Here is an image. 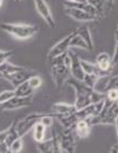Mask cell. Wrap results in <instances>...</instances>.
Here are the masks:
<instances>
[{
    "mask_svg": "<svg viewBox=\"0 0 118 153\" xmlns=\"http://www.w3.org/2000/svg\"><path fill=\"white\" fill-rule=\"evenodd\" d=\"M33 137L35 140V142H41L43 140H45V134H46V127L41 123L38 122L37 124L33 127Z\"/></svg>",
    "mask_w": 118,
    "mask_h": 153,
    "instance_id": "19",
    "label": "cell"
},
{
    "mask_svg": "<svg viewBox=\"0 0 118 153\" xmlns=\"http://www.w3.org/2000/svg\"><path fill=\"white\" fill-rule=\"evenodd\" d=\"M110 89H116L118 90V76H110L108 79V81L106 83V87H105V90L102 92H106L107 90H110Z\"/></svg>",
    "mask_w": 118,
    "mask_h": 153,
    "instance_id": "27",
    "label": "cell"
},
{
    "mask_svg": "<svg viewBox=\"0 0 118 153\" xmlns=\"http://www.w3.org/2000/svg\"><path fill=\"white\" fill-rule=\"evenodd\" d=\"M59 137L61 148L65 153H76V141L73 133V128H63V132Z\"/></svg>",
    "mask_w": 118,
    "mask_h": 153,
    "instance_id": "6",
    "label": "cell"
},
{
    "mask_svg": "<svg viewBox=\"0 0 118 153\" xmlns=\"http://www.w3.org/2000/svg\"><path fill=\"white\" fill-rule=\"evenodd\" d=\"M87 2L94 6V9L97 10L98 18H104L105 17V9H106V2L105 0H87Z\"/></svg>",
    "mask_w": 118,
    "mask_h": 153,
    "instance_id": "20",
    "label": "cell"
},
{
    "mask_svg": "<svg viewBox=\"0 0 118 153\" xmlns=\"http://www.w3.org/2000/svg\"><path fill=\"white\" fill-rule=\"evenodd\" d=\"M109 153H118V143L114 144L111 149H110V152Z\"/></svg>",
    "mask_w": 118,
    "mask_h": 153,
    "instance_id": "35",
    "label": "cell"
},
{
    "mask_svg": "<svg viewBox=\"0 0 118 153\" xmlns=\"http://www.w3.org/2000/svg\"><path fill=\"white\" fill-rule=\"evenodd\" d=\"M8 150H9V148H8V145L6 144V142L0 143V153H6Z\"/></svg>",
    "mask_w": 118,
    "mask_h": 153,
    "instance_id": "33",
    "label": "cell"
},
{
    "mask_svg": "<svg viewBox=\"0 0 118 153\" xmlns=\"http://www.w3.org/2000/svg\"><path fill=\"white\" fill-rule=\"evenodd\" d=\"M33 102V96H28V97H17L15 96L10 100L1 105V109L4 110H14L19 109L23 107H27Z\"/></svg>",
    "mask_w": 118,
    "mask_h": 153,
    "instance_id": "10",
    "label": "cell"
},
{
    "mask_svg": "<svg viewBox=\"0 0 118 153\" xmlns=\"http://www.w3.org/2000/svg\"><path fill=\"white\" fill-rule=\"evenodd\" d=\"M117 116L118 101H109L108 99H106L104 108L101 109L99 115L90 117V118L85 120L89 123L90 126H96V125H114Z\"/></svg>",
    "mask_w": 118,
    "mask_h": 153,
    "instance_id": "3",
    "label": "cell"
},
{
    "mask_svg": "<svg viewBox=\"0 0 118 153\" xmlns=\"http://www.w3.org/2000/svg\"><path fill=\"white\" fill-rule=\"evenodd\" d=\"M54 113L57 115H69L74 114L76 108L74 104H66V102H56L52 106Z\"/></svg>",
    "mask_w": 118,
    "mask_h": 153,
    "instance_id": "15",
    "label": "cell"
},
{
    "mask_svg": "<svg viewBox=\"0 0 118 153\" xmlns=\"http://www.w3.org/2000/svg\"><path fill=\"white\" fill-rule=\"evenodd\" d=\"M0 28L7 34L14 36L17 39H28L33 37L37 33V27L30 24H9L2 23L0 24Z\"/></svg>",
    "mask_w": 118,
    "mask_h": 153,
    "instance_id": "4",
    "label": "cell"
},
{
    "mask_svg": "<svg viewBox=\"0 0 118 153\" xmlns=\"http://www.w3.org/2000/svg\"><path fill=\"white\" fill-rule=\"evenodd\" d=\"M45 113H32L27 115L26 117H24L23 120H16V129L18 133L19 137H23L24 135L28 133L29 131H32L33 127L41 120L43 116H45Z\"/></svg>",
    "mask_w": 118,
    "mask_h": 153,
    "instance_id": "5",
    "label": "cell"
},
{
    "mask_svg": "<svg viewBox=\"0 0 118 153\" xmlns=\"http://www.w3.org/2000/svg\"><path fill=\"white\" fill-rule=\"evenodd\" d=\"M6 153H13V152L10 151V149H9V150H8V151H7V152H6Z\"/></svg>",
    "mask_w": 118,
    "mask_h": 153,
    "instance_id": "39",
    "label": "cell"
},
{
    "mask_svg": "<svg viewBox=\"0 0 118 153\" xmlns=\"http://www.w3.org/2000/svg\"><path fill=\"white\" fill-rule=\"evenodd\" d=\"M7 135H8V128L2 131V132H0V143L5 142L6 139H7Z\"/></svg>",
    "mask_w": 118,
    "mask_h": 153,
    "instance_id": "32",
    "label": "cell"
},
{
    "mask_svg": "<svg viewBox=\"0 0 118 153\" xmlns=\"http://www.w3.org/2000/svg\"><path fill=\"white\" fill-rule=\"evenodd\" d=\"M24 148V141H23V137H18L17 140H15L13 144L9 146L10 151L13 153H19Z\"/></svg>",
    "mask_w": 118,
    "mask_h": 153,
    "instance_id": "25",
    "label": "cell"
},
{
    "mask_svg": "<svg viewBox=\"0 0 118 153\" xmlns=\"http://www.w3.org/2000/svg\"><path fill=\"white\" fill-rule=\"evenodd\" d=\"M65 14L69 17L73 18L74 20H78V22H94V20H97V18L94 16L88 14L85 10L76 9V8H65Z\"/></svg>",
    "mask_w": 118,
    "mask_h": 153,
    "instance_id": "12",
    "label": "cell"
},
{
    "mask_svg": "<svg viewBox=\"0 0 118 153\" xmlns=\"http://www.w3.org/2000/svg\"><path fill=\"white\" fill-rule=\"evenodd\" d=\"M18 137L19 135L17 133V129H16V120H15V122H13V124L8 127V135H7V139L5 141L6 144L8 145V148L13 144V142H14L15 140H17Z\"/></svg>",
    "mask_w": 118,
    "mask_h": 153,
    "instance_id": "22",
    "label": "cell"
},
{
    "mask_svg": "<svg viewBox=\"0 0 118 153\" xmlns=\"http://www.w3.org/2000/svg\"><path fill=\"white\" fill-rule=\"evenodd\" d=\"M13 54H14L13 51H2V50H0V64L5 63Z\"/></svg>",
    "mask_w": 118,
    "mask_h": 153,
    "instance_id": "30",
    "label": "cell"
},
{
    "mask_svg": "<svg viewBox=\"0 0 118 153\" xmlns=\"http://www.w3.org/2000/svg\"><path fill=\"white\" fill-rule=\"evenodd\" d=\"M69 55L71 57V67H70V73L71 76L73 79H76L78 81H83V78H85V71L82 69L81 65V59L76 55L74 52H72L69 50Z\"/></svg>",
    "mask_w": 118,
    "mask_h": 153,
    "instance_id": "9",
    "label": "cell"
},
{
    "mask_svg": "<svg viewBox=\"0 0 118 153\" xmlns=\"http://www.w3.org/2000/svg\"><path fill=\"white\" fill-rule=\"evenodd\" d=\"M34 5H35V8L39 14V16L43 18V20L50 27H52V28L55 27V20H54V17L51 13L50 7L47 5L46 0H34Z\"/></svg>",
    "mask_w": 118,
    "mask_h": 153,
    "instance_id": "8",
    "label": "cell"
},
{
    "mask_svg": "<svg viewBox=\"0 0 118 153\" xmlns=\"http://www.w3.org/2000/svg\"><path fill=\"white\" fill-rule=\"evenodd\" d=\"M13 97H15L14 90H4L0 92V105L5 104L8 100H10Z\"/></svg>",
    "mask_w": 118,
    "mask_h": 153,
    "instance_id": "28",
    "label": "cell"
},
{
    "mask_svg": "<svg viewBox=\"0 0 118 153\" xmlns=\"http://www.w3.org/2000/svg\"><path fill=\"white\" fill-rule=\"evenodd\" d=\"M105 94H106V99H108L109 101H118V90L110 89L106 91Z\"/></svg>",
    "mask_w": 118,
    "mask_h": 153,
    "instance_id": "29",
    "label": "cell"
},
{
    "mask_svg": "<svg viewBox=\"0 0 118 153\" xmlns=\"http://www.w3.org/2000/svg\"><path fill=\"white\" fill-rule=\"evenodd\" d=\"M14 91L15 96H17V97H28V96H33V94L35 92V90L29 86L27 81L23 82L22 85L17 86L14 89Z\"/></svg>",
    "mask_w": 118,
    "mask_h": 153,
    "instance_id": "18",
    "label": "cell"
},
{
    "mask_svg": "<svg viewBox=\"0 0 118 153\" xmlns=\"http://www.w3.org/2000/svg\"><path fill=\"white\" fill-rule=\"evenodd\" d=\"M66 83L71 86L74 91H76V101H74V106H76V110L82 109L87 106L91 105L94 102H98L101 99L106 98V94L98 91L96 89H91L89 87H87L81 81H78L76 79H69Z\"/></svg>",
    "mask_w": 118,
    "mask_h": 153,
    "instance_id": "1",
    "label": "cell"
},
{
    "mask_svg": "<svg viewBox=\"0 0 118 153\" xmlns=\"http://www.w3.org/2000/svg\"><path fill=\"white\" fill-rule=\"evenodd\" d=\"M2 6V0H0V7Z\"/></svg>",
    "mask_w": 118,
    "mask_h": 153,
    "instance_id": "40",
    "label": "cell"
},
{
    "mask_svg": "<svg viewBox=\"0 0 118 153\" xmlns=\"http://www.w3.org/2000/svg\"><path fill=\"white\" fill-rule=\"evenodd\" d=\"M25 69H26V68L18 67V65H15V64H13V63L6 61L5 63L0 64V74H1L2 76H9V74H13V73H15V72L23 71V70H25Z\"/></svg>",
    "mask_w": 118,
    "mask_h": 153,
    "instance_id": "17",
    "label": "cell"
},
{
    "mask_svg": "<svg viewBox=\"0 0 118 153\" xmlns=\"http://www.w3.org/2000/svg\"><path fill=\"white\" fill-rule=\"evenodd\" d=\"M27 82H28L29 86L32 87L34 90L36 91L38 89V88H39V87L42 86L43 80H42V78H41V76H32L28 79V80H27Z\"/></svg>",
    "mask_w": 118,
    "mask_h": 153,
    "instance_id": "26",
    "label": "cell"
},
{
    "mask_svg": "<svg viewBox=\"0 0 118 153\" xmlns=\"http://www.w3.org/2000/svg\"><path fill=\"white\" fill-rule=\"evenodd\" d=\"M18 1H19V0H18Z\"/></svg>",
    "mask_w": 118,
    "mask_h": 153,
    "instance_id": "42",
    "label": "cell"
},
{
    "mask_svg": "<svg viewBox=\"0 0 118 153\" xmlns=\"http://www.w3.org/2000/svg\"><path fill=\"white\" fill-rule=\"evenodd\" d=\"M105 2H106V8H108V10H111L114 8L115 0H105Z\"/></svg>",
    "mask_w": 118,
    "mask_h": 153,
    "instance_id": "34",
    "label": "cell"
},
{
    "mask_svg": "<svg viewBox=\"0 0 118 153\" xmlns=\"http://www.w3.org/2000/svg\"><path fill=\"white\" fill-rule=\"evenodd\" d=\"M76 32L78 35H80L81 37L83 38L85 44L88 45V50H94V41H92V36H91V32H90L89 27L88 26H80Z\"/></svg>",
    "mask_w": 118,
    "mask_h": 153,
    "instance_id": "16",
    "label": "cell"
},
{
    "mask_svg": "<svg viewBox=\"0 0 118 153\" xmlns=\"http://www.w3.org/2000/svg\"><path fill=\"white\" fill-rule=\"evenodd\" d=\"M70 48H83V50H88V45L85 44L83 38L81 37L80 35H78L76 32L70 41Z\"/></svg>",
    "mask_w": 118,
    "mask_h": 153,
    "instance_id": "23",
    "label": "cell"
},
{
    "mask_svg": "<svg viewBox=\"0 0 118 153\" xmlns=\"http://www.w3.org/2000/svg\"><path fill=\"white\" fill-rule=\"evenodd\" d=\"M100 80V78L97 74H85V78H83V83H85L87 87H89L91 89H96V86H97V83L98 81Z\"/></svg>",
    "mask_w": 118,
    "mask_h": 153,
    "instance_id": "24",
    "label": "cell"
},
{
    "mask_svg": "<svg viewBox=\"0 0 118 153\" xmlns=\"http://www.w3.org/2000/svg\"><path fill=\"white\" fill-rule=\"evenodd\" d=\"M74 33L76 32H72V33L68 34L65 37L62 38L60 42H57L53 48H51V50L47 53V60H52L54 57L60 56V55L68 52L69 48H70V41L72 36L74 35Z\"/></svg>",
    "mask_w": 118,
    "mask_h": 153,
    "instance_id": "7",
    "label": "cell"
},
{
    "mask_svg": "<svg viewBox=\"0 0 118 153\" xmlns=\"http://www.w3.org/2000/svg\"><path fill=\"white\" fill-rule=\"evenodd\" d=\"M37 150L39 153H53V139L37 142Z\"/></svg>",
    "mask_w": 118,
    "mask_h": 153,
    "instance_id": "21",
    "label": "cell"
},
{
    "mask_svg": "<svg viewBox=\"0 0 118 153\" xmlns=\"http://www.w3.org/2000/svg\"><path fill=\"white\" fill-rule=\"evenodd\" d=\"M96 64H97V67L99 68L101 71L107 72V73H111L114 67H115V65L113 64L111 56L106 52H102L97 55Z\"/></svg>",
    "mask_w": 118,
    "mask_h": 153,
    "instance_id": "11",
    "label": "cell"
},
{
    "mask_svg": "<svg viewBox=\"0 0 118 153\" xmlns=\"http://www.w3.org/2000/svg\"><path fill=\"white\" fill-rule=\"evenodd\" d=\"M115 39H116V44H115V50H114V54H113V64L114 65H117L118 64V36H115Z\"/></svg>",
    "mask_w": 118,
    "mask_h": 153,
    "instance_id": "31",
    "label": "cell"
},
{
    "mask_svg": "<svg viewBox=\"0 0 118 153\" xmlns=\"http://www.w3.org/2000/svg\"><path fill=\"white\" fill-rule=\"evenodd\" d=\"M90 129H91V126L85 120H79L74 125V132L76 136L80 139H87L90 135Z\"/></svg>",
    "mask_w": 118,
    "mask_h": 153,
    "instance_id": "14",
    "label": "cell"
},
{
    "mask_svg": "<svg viewBox=\"0 0 118 153\" xmlns=\"http://www.w3.org/2000/svg\"><path fill=\"white\" fill-rule=\"evenodd\" d=\"M68 1H72V2H85L87 0H68Z\"/></svg>",
    "mask_w": 118,
    "mask_h": 153,
    "instance_id": "37",
    "label": "cell"
},
{
    "mask_svg": "<svg viewBox=\"0 0 118 153\" xmlns=\"http://www.w3.org/2000/svg\"><path fill=\"white\" fill-rule=\"evenodd\" d=\"M117 30H118V25H117Z\"/></svg>",
    "mask_w": 118,
    "mask_h": 153,
    "instance_id": "41",
    "label": "cell"
},
{
    "mask_svg": "<svg viewBox=\"0 0 118 153\" xmlns=\"http://www.w3.org/2000/svg\"><path fill=\"white\" fill-rule=\"evenodd\" d=\"M30 74H29V72L25 69L23 71H18V72H15L13 74H9V76H4L7 81H9L13 86L16 88L17 86L19 85H22L23 82L27 81L29 78H30Z\"/></svg>",
    "mask_w": 118,
    "mask_h": 153,
    "instance_id": "13",
    "label": "cell"
},
{
    "mask_svg": "<svg viewBox=\"0 0 118 153\" xmlns=\"http://www.w3.org/2000/svg\"><path fill=\"white\" fill-rule=\"evenodd\" d=\"M115 127H116V136H117V143H118V116L117 118H116V120H115Z\"/></svg>",
    "mask_w": 118,
    "mask_h": 153,
    "instance_id": "36",
    "label": "cell"
},
{
    "mask_svg": "<svg viewBox=\"0 0 118 153\" xmlns=\"http://www.w3.org/2000/svg\"><path fill=\"white\" fill-rule=\"evenodd\" d=\"M115 36H118V30H116V32H115Z\"/></svg>",
    "mask_w": 118,
    "mask_h": 153,
    "instance_id": "38",
    "label": "cell"
},
{
    "mask_svg": "<svg viewBox=\"0 0 118 153\" xmlns=\"http://www.w3.org/2000/svg\"><path fill=\"white\" fill-rule=\"evenodd\" d=\"M68 52L60 55V56L54 57L52 60H48L50 67H51L50 69H51L52 80L54 82V85L56 86V88H62L71 76L70 68L64 63V59H65Z\"/></svg>",
    "mask_w": 118,
    "mask_h": 153,
    "instance_id": "2",
    "label": "cell"
}]
</instances>
